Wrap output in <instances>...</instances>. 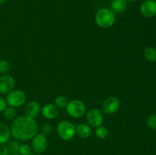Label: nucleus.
<instances>
[{
	"label": "nucleus",
	"mask_w": 156,
	"mask_h": 155,
	"mask_svg": "<svg viewBox=\"0 0 156 155\" xmlns=\"http://www.w3.org/2000/svg\"><path fill=\"white\" fill-rule=\"evenodd\" d=\"M20 146H21V144L17 140V141H11L10 142H9V144H8L6 147H7L8 150H9V153H18Z\"/></svg>",
	"instance_id": "6ab92c4d"
},
{
	"label": "nucleus",
	"mask_w": 156,
	"mask_h": 155,
	"mask_svg": "<svg viewBox=\"0 0 156 155\" xmlns=\"http://www.w3.org/2000/svg\"><path fill=\"white\" fill-rule=\"evenodd\" d=\"M26 94L21 90H12L6 96V102L9 106L18 108L26 102Z\"/></svg>",
	"instance_id": "39448f33"
},
{
	"label": "nucleus",
	"mask_w": 156,
	"mask_h": 155,
	"mask_svg": "<svg viewBox=\"0 0 156 155\" xmlns=\"http://www.w3.org/2000/svg\"><path fill=\"white\" fill-rule=\"evenodd\" d=\"M11 129L7 125L0 123V144H4L9 141L11 137Z\"/></svg>",
	"instance_id": "4468645a"
},
{
	"label": "nucleus",
	"mask_w": 156,
	"mask_h": 155,
	"mask_svg": "<svg viewBox=\"0 0 156 155\" xmlns=\"http://www.w3.org/2000/svg\"><path fill=\"white\" fill-rule=\"evenodd\" d=\"M66 112L70 117L74 119L83 116L86 111L85 103L80 100H73L68 102L66 106Z\"/></svg>",
	"instance_id": "20e7f679"
},
{
	"label": "nucleus",
	"mask_w": 156,
	"mask_h": 155,
	"mask_svg": "<svg viewBox=\"0 0 156 155\" xmlns=\"http://www.w3.org/2000/svg\"><path fill=\"white\" fill-rule=\"evenodd\" d=\"M16 109L12 106H7L3 111V116L8 120L15 119L16 116Z\"/></svg>",
	"instance_id": "f3484780"
},
{
	"label": "nucleus",
	"mask_w": 156,
	"mask_h": 155,
	"mask_svg": "<svg viewBox=\"0 0 156 155\" xmlns=\"http://www.w3.org/2000/svg\"><path fill=\"white\" fill-rule=\"evenodd\" d=\"M76 134L82 138H88L91 135V129L89 125L80 124L76 127Z\"/></svg>",
	"instance_id": "2eb2a0df"
},
{
	"label": "nucleus",
	"mask_w": 156,
	"mask_h": 155,
	"mask_svg": "<svg viewBox=\"0 0 156 155\" xmlns=\"http://www.w3.org/2000/svg\"><path fill=\"white\" fill-rule=\"evenodd\" d=\"M41 113L43 116L47 119H54L59 115V109L53 103H47L42 107Z\"/></svg>",
	"instance_id": "f8f14e48"
},
{
	"label": "nucleus",
	"mask_w": 156,
	"mask_h": 155,
	"mask_svg": "<svg viewBox=\"0 0 156 155\" xmlns=\"http://www.w3.org/2000/svg\"><path fill=\"white\" fill-rule=\"evenodd\" d=\"M41 134H43L44 135L47 136V135H50L52 133V131H53V128L52 126L49 123H44V125H42L41 128Z\"/></svg>",
	"instance_id": "b1692460"
},
{
	"label": "nucleus",
	"mask_w": 156,
	"mask_h": 155,
	"mask_svg": "<svg viewBox=\"0 0 156 155\" xmlns=\"http://www.w3.org/2000/svg\"><path fill=\"white\" fill-rule=\"evenodd\" d=\"M48 141L47 136L43 134H37L31 141V148L35 153H44L47 148Z\"/></svg>",
	"instance_id": "423d86ee"
},
{
	"label": "nucleus",
	"mask_w": 156,
	"mask_h": 155,
	"mask_svg": "<svg viewBox=\"0 0 156 155\" xmlns=\"http://www.w3.org/2000/svg\"><path fill=\"white\" fill-rule=\"evenodd\" d=\"M7 102L6 100L2 97V96H0V112H3L4 109L7 107Z\"/></svg>",
	"instance_id": "393cba45"
},
{
	"label": "nucleus",
	"mask_w": 156,
	"mask_h": 155,
	"mask_svg": "<svg viewBox=\"0 0 156 155\" xmlns=\"http://www.w3.org/2000/svg\"><path fill=\"white\" fill-rule=\"evenodd\" d=\"M37 122L27 115H21L15 118L11 127L12 136L18 141L32 139L37 134Z\"/></svg>",
	"instance_id": "f257e3e1"
},
{
	"label": "nucleus",
	"mask_w": 156,
	"mask_h": 155,
	"mask_svg": "<svg viewBox=\"0 0 156 155\" xmlns=\"http://www.w3.org/2000/svg\"><path fill=\"white\" fill-rule=\"evenodd\" d=\"M146 124L149 128L156 130V114H151L148 116Z\"/></svg>",
	"instance_id": "5701e85b"
},
{
	"label": "nucleus",
	"mask_w": 156,
	"mask_h": 155,
	"mask_svg": "<svg viewBox=\"0 0 156 155\" xmlns=\"http://www.w3.org/2000/svg\"><path fill=\"white\" fill-rule=\"evenodd\" d=\"M18 153L21 155H30L33 153V150L28 144H21Z\"/></svg>",
	"instance_id": "4be33fe9"
},
{
	"label": "nucleus",
	"mask_w": 156,
	"mask_h": 155,
	"mask_svg": "<svg viewBox=\"0 0 156 155\" xmlns=\"http://www.w3.org/2000/svg\"><path fill=\"white\" fill-rule=\"evenodd\" d=\"M155 2H156V0H155Z\"/></svg>",
	"instance_id": "7c9ffc66"
},
{
	"label": "nucleus",
	"mask_w": 156,
	"mask_h": 155,
	"mask_svg": "<svg viewBox=\"0 0 156 155\" xmlns=\"http://www.w3.org/2000/svg\"><path fill=\"white\" fill-rule=\"evenodd\" d=\"M9 155H21L19 153H9Z\"/></svg>",
	"instance_id": "cd10ccee"
},
{
	"label": "nucleus",
	"mask_w": 156,
	"mask_h": 155,
	"mask_svg": "<svg viewBox=\"0 0 156 155\" xmlns=\"http://www.w3.org/2000/svg\"><path fill=\"white\" fill-rule=\"evenodd\" d=\"M94 20L98 27L101 28H109L115 23V14L111 9L105 8L98 11Z\"/></svg>",
	"instance_id": "f03ea898"
},
{
	"label": "nucleus",
	"mask_w": 156,
	"mask_h": 155,
	"mask_svg": "<svg viewBox=\"0 0 156 155\" xmlns=\"http://www.w3.org/2000/svg\"><path fill=\"white\" fill-rule=\"evenodd\" d=\"M41 112V107L39 103L35 100H31L26 104L24 108V113L25 115L30 118L35 119L40 115Z\"/></svg>",
	"instance_id": "9b49d317"
},
{
	"label": "nucleus",
	"mask_w": 156,
	"mask_h": 155,
	"mask_svg": "<svg viewBox=\"0 0 156 155\" xmlns=\"http://www.w3.org/2000/svg\"><path fill=\"white\" fill-rule=\"evenodd\" d=\"M140 12L146 18H153L156 15L155 0H146L140 6Z\"/></svg>",
	"instance_id": "9d476101"
},
{
	"label": "nucleus",
	"mask_w": 156,
	"mask_h": 155,
	"mask_svg": "<svg viewBox=\"0 0 156 155\" xmlns=\"http://www.w3.org/2000/svg\"><path fill=\"white\" fill-rule=\"evenodd\" d=\"M67 104H68V100L63 96H59L55 100V105L59 109H64L66 107Z\"/></svg>",
	"instance_id": "aec40b11"
},
{
	"label": "nucleus",
	"mask_w": 156,
	"mask_h": 155,
	"mask_svg": "<svg viewBox=\"0 0 156 155\" xmlns=\"http://www.w3.org/2000/svg\"><path fill=\"white\" fill-rule=\"evenodd\" d=\"M108 134H109L108 129L105 126H103L101 125V126L96 128L95 135L98 138H100V139H105V138H106L108 136Z\"/></svg>",
	"instance_id": "a211bd4d"
},
{
	"label": "nucleus",
	"mask_w": 156,
	"mask_h": 155,
	"mask_svg": "<svg viewBox=\"0 0 156 155\" xmlns=\"http://www.w3.org/2000/svg\"><path fill=\"white\" fill-rule=\"evenodd\" d=\"M30 155H34V153H32L31 154H30Z\"/></svg>",
	"instance_id": "c756f323"
},
{
	"label": "nucleus",
	"mask_w": 156,
	"mask_h": 155,
	"mask_svg": "<svg viewBox=\"0 0 156 155\" xmlns=\"http://www.w3.org/2000/svg\"><path fill=\"white\" fill-rule=\"evenodd\" d=\"M11 65L8 61L5 59L0 60V73L2 74H6L10 71Z\"/></svg>",
	"instance_id": "412c9836"
},
{
	"label": "nucleus",
	"mask_w": 156,
	"mask_h": 155,
	"mask_svg": "<svg viewBox=\"0 0 156 155\" xmlns=\"http://www.w3.org/2000/svg\"><path fill=\"white\" fill-rule=\"evenodd\" d=\"M57 134L64 141H69L76 135V127L71 122L63 120L58 124Z\"/></svg>",
	"instance_id": "7ed1b4c3"
},
{
	"label": "nucleus",
	"mask_w": 156,
	"mask_h": 155,
	"mask_svg": "<svg viewBox=\"0 0 156 155\" xmlns=\"http://www.w3.org/2000/svg\"><path fill=\"white\" fill-rule=\"evenodd\" d=\"M120 106V102L117 97L114 96L108 97L105 100L102 104V109L107 114H113L117 112Z\"/></svg>",
	"instance_id": "6e6552de"
},
{
	"label": "nucleus",
	"mask_w": 156,
	"mask_h": 155,
	"mask_svg": "<svg viewBox=\"0 0 156 155\" xmlns=\"http://www.w3.org/2000/svg\"><path fill=\"white\" fill-rule=\"evenodd\" d=\"M126 1L127 2H135V1H136V0H126Z\"/></svg>",
	"instance_id": "c85d7f7f"
},
{
	"label": "nucleus",
	"mask_w": 156,
	"mask_h": 155,
	"mask_svg": "<svg viewBox=\"0 0 156 155\" xmlns=\"http://www.w3.org/2000/svg\"><path fill=\"white\" fill-rule=\"evenodd\" d=\"M15 85V79L9 74L0 76V94H8L14 90Z\"/></svg>",
	"instance_id": "1a4fd4ad"
},
{
	"label": "nucleus",
	"mask_w": 156,
	"mask_h": 155,
	"mask_svg": "<svg viewBox=\"0 0 156 155\" xmlns=\"http://www.w3.org/2000/svg\"><path fill=\"white\" fill-rule=\"evenodd\" d=\"M144 56L149 62H156V50L152 46H147L144 50Z\"/></svg>",
	"instance_id": "dca6fc26"
},
{
	"label": "nucleus",
	"mask_w": 156,
	"mask_h": 155,
	"mask_svg": "<svg viewBox=\"0 0 156 155\" xmlns=\"http://www.w3.org/2000/svg\"><path fill=\"white\" fill-rule=\"evenodd\" d=\"M6 1H7V0H0V5H2V4H4V3Z\"/></svg>",
	"instance_id": "bb28decb"
},
{
	"label": "nucleus",
	"mask_w": 156,
	"mask_h": 155,
	"mask_svg": "<svg viewBox=\"0 0 156 155\" xmlns=\"http://www.w3.org/2000/svg\"><path fill=\"white\" fill-rule=\"evenodd\" d=\"M0 155H9L7 147L3 144H0Z\"/></svg>",
	"instance_id": "a878e982"
},
{
	"label": "nucleus",
	"mask_w": 156,
	"mask_h": 155,
	"mask_svg": "<svg viewBox=\"0 0 156 155\" xmlns=\"http://www.w3.org/2000/svg\"><path fill=\"white\" fill-rule=\"evenodd\" d=\"M86 119L89 126L97 128L101 126L104 122V115L101 110L96 108L91 109L86 115Z\"/></svg>",
	"instance_id": "0eeeda50"
},
{
	"label": "nucleus",
	"mask_w": 156,
	"mask_h": 155,
	"mask_svg": "<svg viewBox=\"0 0 156 155\" xmlns=\"http://www.w3.org/2000/svg\"><path fill=\"white\" fill-rule=\"evenodd\" d=\"M127 8L126 0H112L111 2V10L114 14H121Z\"/></svg>",
	"instance_id": "ddd939ff"
}]
</instances>
